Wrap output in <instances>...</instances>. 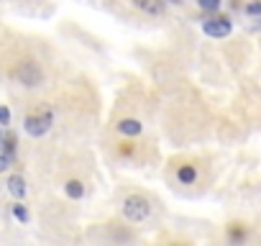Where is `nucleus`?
Wrapping results in <instances>:
<instances>
[{
    "instance_id": "1",
    "label": "nucleus",
    "mask_w": 261,
    "mask_h": 246,
    "mask_svg": "<svg viewBox=\"0 0 261 246\" xmlns=\"http://www.w3.org/2000/svg\"><path fill=\"white\" fill-rule=\"evenodd\" d=\"M120 210H123V218H125V220H130V223H144V220L151 215V200H149L146 195H141V192H130V195L123 198Z\"/></svg>"
},
{
    "instance_id": "2",
    "label": "nucleus",
    "mask_w": 261,
    "mask_h": 246,
    "mask_svg": "<svg viewBox=\"0 0 261 246\" xmlns=\"http://www.w3.org/2000/svg\"><path fill=\"white\" fill-rule=\"evenodd\" d=\"M51 123H54V113H51L49 108H39V110H34V113L26 115L23 129H26L29 136L39 139V136H44V134L51 129Z\"/></svg>"
},
{
    "instance_id": "3",
    "label": "nucleus",
    "mask_w": 261,
    "mask_h": 246,
    "mask_svg": "<svg viewBox=\"0 0 261 246\" xmlns=\"http://www.w3.org/2000/svg\"><path fill=\"white\" fill-rule=\"evenodd\" d=\"M13 80L21 82L23 87H39L44 82V69L34 62V59H23L18 62V67L13 69Z\"/></svg>"
},
{
    "instance_id": "4",
    "label": "nucleus",
    "mask_w": 261,
    "mask_h": 246,
    "mask_svg": "<svg viewBox=\"0 0 261 246\" xmlns=\"http://www.w3.org/2000/svg\"><path fill=\"white\" fill-rule=\"evenodd\" d=\"M202 31H205L210 39H225V36H230L233 23H230V18H225V16H210V18L202 21Z\"/></svg>"
},
{
    "instance_id": "5",
    "label": "nucleus",
    "mask_w": 261,
    "mask_h": 246,
    "mask_svg": "<svg viewBox=\"0 0 261 246\" xmlns=\"http://www.w3.org/2000/svg\"><path fill=\"white\" fill-rule=\"evenodd\" d=\"M118 134L120 136H125V139H134V136H141V131H144V126H141V120L139 118H123V120H118Z\"/></svg>"
},
{
    "instance_id": "6",
    "label": "nucleus",
    "mask_w": 261,
    "mask_h": 246,
    "mask_svg": "<svg viewBox=\"0 0 261 246\" xmlns=\"http://www.w3.org/2000/svg\"><path fill=\"white\" fill-rule=\"evenodd\" d=\"M141 13H149V16H162L164 13V0H130Z\"/></svg>"
},
{
    "instance_id": "7",
    "label": "nucleus",
    "mask_w": 261,
    "mask_h": 246,
    "mask_svg": "<svg viewBox=\"0 0 261 246\" xmlns=\"http://www.w3.org/2000/svg\"><path fill=\"white\" fill-rule=\"evenodd\" d=\"M197 167L195 164H179V169H177V180H179V185H195L197 182Z\"/></svg>"
},
{
    "instance_id": "8",
    "label": "nucleus",
    "mask_w": 261,
    "mask_h": 246,
    "mask_svg": "<svg viewBox=\"0 0 261 246\" xmlns=\"http://www.w3.org/2000/svg\"><path fill=\"white\" fill-rule=\"evenodd\" d=\"M8 192H11L13 198H18V200L26 195V182H23V177H21V175L8 177Z\"/></svg>"
},
{
    "instance_id": "9",
    "label": "nucleus",
    "mask_w": 261,
    "mask_h": 246,
    "mask_svg": "<svg viewBox=\"0 0 261 246\" xmlns=\"http://www.w3.org/2000/svg\"><path fill=\"white\" fill-rule=\"evenodd\" d=\"M64 192H67V198H72V200H80V198L85 195V185H82L80 180H69V182L64 185Z\"/></svg>"
},
{
    "instance_id": "10",
    "label": "nucleus",
    "mask_w": 261,
    "mask_h": 246,
    "mask_svg": "<svg viewBox=\"0 0 261 246\" xmlns=\"http://www.w3.org/2000/svg\"><path fill=\"white\" fill-rule=\"evenodd\" d=\"M228 238L230 241H243L246 238V226L243 223H230L228 226Z\"/></svg>"
},
{
    "instance_id": "11",
    "label": "nucleus",
    "mask_w": 261,
    "mask_h": 246,
    "mask_svg": "<svg viewBox=\"0 0 261 246\" xmlns=\"http://www.w3.org/2000/svg\"><path fill=\"white\" fill-rule=\"evenodd\" d=\"M197 6H200V11H205V13H215V11H220L223 0H197Z\"/></svg>"
},
{
    "instance_id": "12",
    "label": "nucleus",
    "mask_w": 261,
    "mask_h": 246,
    "mask_svg": "<svg viewBox=\"0 0 261 246\" xmlns=\"http://www.w3.org/2000/svg\"><path fill=\"white\" fill-rule=\"evenodd\" d=\"M13 215H16L21 223H26V220H29V210H26L21 203H16V205H13Z\"/></svg>"
},
{
    "instance_id": "13",
    "label": "nucleus",
    "mask_w": 261,
    "mask_h": 246,
    "mask_svg": "<svg viewBox=\"0 0 261 246\" xmlns=\"http://www.w3.org/2000/svg\"><path fill=\"white\" fill-rule=\"evenodd\" d=\"M11 123V110L6 105H0V126H8Z\"/></svg>"
},
{
    "instance_id": "14",
    "label": "nucleus",
    "mask_w": 261,
    "mask_h": 246,
    "mask_svg": "<svg viewBox=\"0 0 261 246\" xmlns=\"http://www.w3.org/2000/svg\"><path fill=\"white\" fill-rule=\"evenodd\" d=\"M11 159H13L11 154H3V152H0V172H6V169L11 167Z\"/></svg>"
},
{
    "instance_id": "15",
    "label": "nucleus",
    "mask_w": 261,
    "mask_h": 246,
    "mask_svg": "<svg viewBox=\"0 0 261 246\" xmlns=\"http://www.w3.org/2000/svg\"><path fill=\"white\" fill-rule=\"evenodd\" d=\"M246 13L258 16V13H261V3H248V6H246Z\"/></svg>"
},
{
    "instance_id": "16",
    "label": "nucleus",
    "mask_w": 261,
    "mask_h": 246,
    "mask_svg": "<svg viewBox=\"0 0 261 246\" xmlns=\"http://www.w3.org/2000/svg\"><path fill=\"white\" fill-rule=\"evenodd\" d=\"M120 154H123V157H130V154H134V146H130V144H123V146H120Z\"/></svg>"
},
{
    "instance_id": "17",
    "label": "nucleus",
    "mask_w": 261,
    "mask_h": 246,
    "mask_svg": "<svg viewBox=\"0 0 261 246\" xmlns=\"http://www.w3.org/2000/svg\"><path fill=\"white\" fill-rule=\"evenodd\" d=\"M172 3H182V0H172Z\"/></svg>"
}]
</instances>
